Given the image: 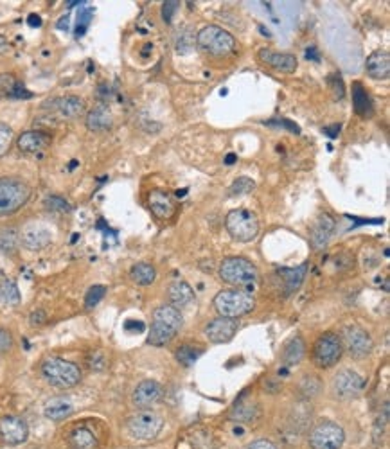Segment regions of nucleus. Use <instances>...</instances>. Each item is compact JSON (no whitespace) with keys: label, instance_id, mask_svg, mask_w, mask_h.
Returning <instances> with one entry per match:
<instances>
[{"label":"nucleus","instance_id":"f257e3e1","mask_svg":"<svg viewBox=\"0 0 390 449\" xmlns=\"http://www.w3.org/2000/svg\"><path fill=\"white\" fill-rule=\"evenodd\" d=\"M214 307L220 317L239 318L255 307V298L246 289H225L214 297Z\"/></svg>","mask_w":390,"mask_h":449},{"label":"nucleus","instance_id":"f03ea898","mask_svg":"<svg viewBox=\"0 0 390 449\" xmlns=\"http://www.w3.org/2000/svg\"><path fill=\"white\" fill-rule=\"evenodd\" d=\"M42 376L56 388H70L81 381L80 367L61 358H47L42 363Z\"/></svg>","mask_w":390,"mask_h":449},{"label":"nucleus","instance_id":"7ed1b4c3","mask_svg":"<svg viewBox=\"0 0 390 449\" xmlns=\"http://www.w3.org/2000/svg\"><path fill=\"white\" fill-rule=\"evenodd\" d=\"M196 43L202 51L212 56H227L236 49V40L220 26H205L196 34Z\"/></svg>","mask_w":390,"mask_h":449},{"label":"nucleus","instance_id":"20e7f679","mask_svg":"<svg viewBox=\"0 0 390 449\" xmlns=\"http://www.w3.org/2000/svg\"><path fill=\"white\" fill-rule=\"evenodd\" d=\"M227 232L234 241L250 243L257 238L259 234V221L255 214L245 208H234L227 214L225 218Z\"/></svg>","mask_w":390,"mask_h":449},{"label":"nucleus","instance_id":"39448f33","mask_svg":"<svg viewBox=\"0 0 390 449\" xmlns=\"http://www.w3.org/2000/svg\"><path fill=\"white\" fill-rule=\"evenodd\" d=\"M220 279L232 286H250L257 282L259 271L248 259L229 257L221 263Z\"/></svg>","mask_w":390,"mask_h":449},{"label":"nucleus","instance_id":"423d86ee","mask_svg":"<svg viewBox=\"0 0 390 449\" xmlns=\"http://www.w3.org/2000/svg\"><path fill=\"white\" fill-rule=\"evenodd\" d=\"M31 198V187L18 178H0V216L13 214Z\"/></svg>","mask_w":390,"mask_h":449},{"label":"nucleus","instance_id":"0eeeda50","mask_svg":"<svg viewBox=\"0 0 390 449\" xmlns=\"http://www.w3.org/2000/svg\"><path fill=\"white\" fill-rule=\"evenodd\" d=\"M342 354H344V345L335 333H326L315 342L313 361L320 369H331L333 365L338 363Z\"/></svg>","mask_w":390,"mask_h":449},{"label":"nucleus","instance_id":"6e6552de","mask_svg":"<svg viewBox=\"0 0 390 449\" xmlns=\"http://www.w3.org/2000/svg\"><path fill=\"white\" fill-rule=\"evenodd\" d=\"M162 426H164L162 417L151 410H140L139 413L130 417L126 423L128 433H130L133 439H139V441L155 439V436L160 433Z\"/></svg>","mask_w":390,"mask_h":449},{"label":"nucleus","instance_id":"1a4fd4ad","mask_svg":"<svg viewBox=\"0 0 390 449\" xmlns=\"http://www.w3.org/2000/svg\"><path fill=\"white\" fill-rule=\"evenodd\" d=\"M345 432L333 420L318 423L310 433V446L313 449H340L344 446Z\"/></svg>","mask_w":390,"mask_h":449},{"label":"nucleus","instance_id":"9d476101","mask_svg":"<svg viewBox=\"0 0 390 449\" xmlns=\"http://www.w3.org/2000/svg\"><path fill=\"white\" fill-rule=\"evenodd\" d=\"M340 340H342L344 349H347V352L354 360H363V358H367L373 352V338H370V335L363 327L357 326V324L345 327L344 336Z\"/></svg>","mask_w":390,"mask_h":449},{"label":"nucleus","instance_id":"9b49d317","mask_svg":"<svg viewBox=\"0 0 390 449\" xmlns=\"http://www.w3.org/2000/svg\"><path fill=\"white\" fill-rule=\"evenodd\" d=\"M331 390L335 397L338 399H354L360 395V392L363 390V379L358 372L351 369H342L335 377H333V383H331Z\"/></svg>","mask_w":390,"mask_h":449},{"label":"nucleus","instance_id":"f8f14e48","mask_svg":"<svg viewBox=\"0 0 390 449\" xmlns=\"http://www.w3.org/2000/svg\"><path fill=\"white\" fill-rule=\"evenodd\" d=\"M239 324L236 318L220 317L205 326V336L211 344H227L238 333Z\"/></svg>","mask_w":390,"mask_h":449},{"label":"nucleus","instance_id":"ddd939ff","mask_svg":"<svg viewBox=\"0 0 390 449\" xmlns=\"http://www.w3.org/2000/svg\"><path fill=\"white\" fill-rule=\"evenodd\" d=\"M259 61L271 67L277 73L293 74L297 70V58L288 52H273L270 49H261L257 54Z\"/></svg>","mask_w":390,"mask_h":449},{"label":"nucleus","instance_id":"4468645a","mask_svg":"<svg viewBox=\"0 0 390 449\" xmlns=\"http://www.w3.org/2000/svg\"><path fill=\"white\" fill-rule=\"evenodd\" d=\"M27 435H29L27 424L22 419H18V417L9 416L0 419V436L8 444H24L27 441Z\"/></svg>","mask_w":390,"mask_h":449},{"label":"nucleus","instance_id":"2eb2a0df","mask_svg":"<svg viewBox=\"0 0 390 449\" xmlns=\"http://www.w3.org/2000/svg\"><path fill=\"white\" fill-rule=\"evenodd\" d=\"M162 397V386L153 379H146V381L139 383L133 392V404L140 410H148L155 403H158Z\"/></svg>","mask_w":390,"mask_h":449},{"label":"nucleus","instance_id":"dca6fc26","mask_svg":"<svg viewBox=\"0 0 390 449\" xmlns=\"http://www.w3.org/2000/svg\"><path fill=\"white\" fill-rule=\"evenodd\" d=\"M335 220L329 216V214H320L317 220V223L313 224V229H311L310 234V243L313 246V250H322L324 246L329 243L331 236L335 232Z\"/></svg>","mask_w":390,"mask_h":449},{"label":"nucleus","instance_id":"f3484780","mask_svg":"<svg viewBox=\"0 0 390 449\" xmlns=\"http://www.w3.org/2000/svg\"><path fill=\"white\" fill-rule=\"evenodd\" d=\"M51 230L42 227V224H29V227H26V230L22 232L20 243L27 250L36 252L45 248V246L51 243Z\"/></svg>","mask_w":390,"mask_h":449},{"label":"nucleus","instance_id":"a211bd4d","mask_svg":"<svg viewBox=\"0 0 390 449\" xmlns=\"http://www.w3.org/2000/svg\"><path fill=\"white\" fill-rule=\"evenodd\" d=\"M148 204L151 212L158 220H171L174 216V201L171 198L170 192L162 191V189H155L149 192Z\"/></svg>","mask_w":390,"mask_h":449},{"label":"nucleus","instance_id":"6ab92c4d","mask_svg":"<svg viewBox=\"0 0 390 449\" xmlns=\"http://www.w3.org/2000/svg\"><path fill=\"white\" fill-rule=\"evenodd\" d=\"M365 70L370 79H389L390 54L389 51H374L365 61Z\"/></svg>","mask_w":390,"mask_h":449},{"label":"nucleus","instance_id":"aec40b11","mask_svg":"<svg viewBox=\"0 0 390 449\" xmlns=\"http://www.w3.org/2000/svg\"><path fill=\"white\" fill-rule=\"evenodd\" d=\"M167 298H170L171 305L174 310H183V307H189L195 300V291L187 282L183 280H174L173 284L167 288Z\"/></svg>","mask_w":390,"mask_h":449},{"label":"nucleus","instance_id":"412c9836","mask_svg":"<svg viewBox=\"0 0 390 449\" xmlns=\"http://www.w3.org/2000/svg\"><path fill=\"white\" fill-rule=\"evenodd\" d=\"M51 144V137L43 132H26L22 133L17 140V146L20 151L29 153V155H36V153L43 151Z\"/></svg>","mask_w":390,"mask_h":449},{"label":"nucleus","instance_id":"4be33fe9","mask_svg":"<svg viewBox=\"0 0 390 449\" xmlns=\"http://www.w3.org/2000/svg\"><path fill=\"white\" fill-rule=\"evenodd\" d=\"M112 124H114V117L105 105L96 106L87 115V128L90 132H106V130H110Z\"/></svg>","mask_w":390,"mask_h":449},{"label":"nucleus","instance_id":"5701e85b","mask_svg":"<svg viewBox=\"0 0 390 449\" xmlns=\"http://www.w3.org/2000/svg\"><path fill=\"white\" fill-rule=\"evenodd\" d=\"M306 354V344L304 340L301 338V336H293V338H290L288 342L285 344V349H283V358H280V361H283V365L285 367H295V365H299L302 361V358H304Z\"/></svg>","mask_w":390,"mask_h":449},{"label":"nucleus","instance_id":"b1692460","mask_svg":"<svg viewBox=\"0 0 390 449\" xmlns=\"http://www.w3.org/2000/svg\"><path fill=\"white\" fill-rule=\"evenodd\" d=\"M54 108L58 114L63 115L65 119H77L85 114V102L77 96H65V98L56 99Z\"/></svg>","mask_w":390,"mask_h":449},{"label":"nucleus","instance_id":"393cba45","mask_svg":"<svg viewBox=\"0 0 390 449\" xmlns=\"http://www.w3.org/2000/svg\"><path fill=\"white\" fill-rule=\"evenodd\" d=\"M352 106H354V112H357L360 117H363V119L373 117V99H370V96L367 93V90H363L361 83H354V85H352Z\"/></svg>","mask_w":390,"mask_h":449},{"label":"nucleus","instance_id":"a878e982","mask_svg":"<svg viewBox=\"0 0 390 449\" xmlns=\"http://www.w3.org/2000/svg\"><path fill=\"white\" fill-rule=\"evenodd\" d=\"M45 417L51 420H63L73 416L74 406L67 397H52L45 404Z\"/></svg>","mask_w":390,"mask_h":449},{"label":"nucleus","instance_id":"bb28decb","mask_svg":"<svg viewBox=\"0 0 390 449\" xmlns=\"http://www.w3.org/2000/svg\"><path fill=\"white\" fill-rule=\"evenodd\" d=\"M179 330H174L173 327L165 326V324L158 322V320H153L151 329H149L148 335V344L155 345V347H164L171 342V340L177 336Z\"/></svg>","mask_w":390,"mask_h":449},{"label":"nucleus","instance_id":"cd10ccee","mask_svg":"<svg viewBox=\"0 0 390 449\" xmlns=\"http://www.w3.org/2000/svg\"><path fill=\"white\" fill-rule=\"evenodd\" d=\"M153 320H158V322L165 324V326L173 327L174 330L182 329L183 318L182 313L179 310H174L173 305H160L157 310L153 311Z\"/></svg>","mask_w":390,"mask_h":449},{"label":"nucleus","instance_id":"c85d7f7f","mask_svg":"<svg viewBox=\"0 0 390 449\" xmlns=\"http://www.w3.org/2000/svg\"><path fill=\"white\" fill-rule=\"evenodd\" d=\"M68 444L73 449H98V439L90 432L89 428H76L70 436H68Z\"/></svg>","mask_w":390,"mask_h":449},{"label":"nucleus","instance_id":"c756f323","mask_svg":"<svg viewBox=\"0 0 390 449\" xmlns=\"http://www.w3.org/2000/svg\"><path fill=\"white\" fill-rule=\"evenodd\" d=\"M306 270H308V264H302V266L293 268V270H280L283 280L286 282V295H292V293H295L301 288L302 280L306 277Z\"/></svg>","mask_w":390,"mask_h":449},{"label":"nucleus","instance_id":"7c9ffc66","mask_svg":"<svg viewBox=\"0 0 390 449\" xmlns=\"http://www.w3.org/2000/svg\"><path fill=\"white\" fill-rule=\"evenodd\" d=\"M130 277H132L133 282H137L139 286H149L157 279V271H155V268H153L151 264L139 263L132 268Z\"/></svg>","mask_w":390,"mask_h":449},{"label":"nucleus","instance_id":"2f4dec72","mask_svg":"<svg viewBox=\"0 0 390 449\" xmlns=\"http://www.w3.org/2000/svg\"><path fill=\"white\" fill-rule=\"evenodd\" d=\"M0 300L8 305L20 304V291H18V286L15 284L13 280L6 279L0 282Z\"/></svg>","mask_w":390,"mask_h":449},{"label":"nucleus","instance_id":"473e14b6","mask_svg":"<svg viewBox=\"0 0 390 449\" xmlns=\"http://www.w3.org/2000/svg\"><path fill=\"white\" fill-rule=\"evenodd\" d=\"M18 243H20V238H18V232L15 229H4L0 230V250L6 252V254H13L17 250Z\"/></svg>","mask_w":390,"mask_h":449},{"label":"nucleus","instance_id":"72a5a7b5","mask_svg":"<svg viewBox=\"0 0 390 449\" xmlns=\"http://www.w3.org/2000/svg\"><path fill=\"white\" fill-rule=\"evenodd\" d=\"M255 189V182L248 176H239L232 185L229 187V196L234 198V196H245L248 192H252Z\"/></svg>","mask_w":390,"mask_h":449},{"label":"nucleus","instance_id":"f704fd0d","mask_svg":"<svg viewBox=\"0 0 390 449\" xmlns=\"http://www.w3.org/2000/svg\"><path fill=\"white\" fill-rule=\"evenodd\" d=\"M202 354V349L200 347H191V345H182V347H179V351H177V360L180 361L182 365H186V367H189V365L195 363L196 360H198V356Z\"/></svg>","mask_w":390,"mask_h":449},{"label":"nucleus","instance_id":"c9c22d12","mask_svg":"<svg viewBox=\"0 0 390 449\" xmlns=\"http://www.w3.org/2000/svg\"><path fill=\"white\" fill-rule=\"evenodd\" d=\"M105 295H106L105 286H92V288L87 291V297H85L87 310H92V307H96V305L103 300V297H105Z\"/></svg>","mask_w":390,"mask_h":449},{"label":"nucleus","instance_id":"e433bc0d","mask_svg":"<svg viewBox=\"0 0 390 449\" xmlns=\"http://www.w3.org/2000/svg\"><path fill=\"white\" fill-rule=\"evenodd\" d=\"M254 404H241L236 403V408H234V417L239 420V423H246V420L254 419Z\"/></svg>","mask_w":390,"mask_h":449},{"label":"nucleus","instance_id":"4c0bfd02","mask_svg":"<svg viewBox=\"0 0 390 449\" xmlns=\"http://www.w3.org/2000/svg\"><path fill=\"white\" fill-rule=\"evenodd\" d=\"M43 204H45V207L49 208V211H54V212H68L70 211V205H68V201H65V199L60 198V196H47Z\"/></svg>","mask_w":390,"mask_h":449},{"label":"nucleus","instance_id":"58836bf2","mask_svg":"<svg viewBox=\"0 0 390 449\" xmlns=\"http://www.w3.org/2000/svg\"><path fill=\"white\" fill-rule=\"evenodd\" d=\"M13 140V130L8 124L0 123V155H4Z\"/></svg>","mask_w":390,"mask_h":449},{"label":"nucleus","instance_id":"ea45409f","mask_svg":"<svg viewBox=\"0 0 390 449\" xmlns=\"http://www.w3.org/2000/svg\"><path fill=\"white\" fill-rule=\"evenodd\" d=\"M15 86H17V79L11 74H0V96L11 98Z\"/></svg>","mask_w":390,"mask_h":449},{"label":"nucleus","instance_id":"a19ab883","mask_svg":"<svg viewBox=\"0 0 390 449\" xmlns=\"http://www.w3.org/2000/svg\"><path fill=\"white\" fill-rule=\"evenodd\" d=\"M13 347V336L8 329H0V354H6V352L11 351Z\"/></svg>","mask_w":390,"mask_h":449},{"label":"nucleus","instance_id":"79ce46f5","mask_svg":"<svg viewBox=\"0 0 390 449\" xmlns=\"http://www.w3.org/2000/svg\"><path fill=\"white\" fill-rule=\"evenodd\" d=\"M180 2H174V0H170V2H164L162 6V18H164L165 24H170L173 20V15L177 13V9H179Z\"/></svg>","mask_w":390,"mask_h":449},{"label":"nucleus","instance_id":"37998d69","mask_svg":"<svg viewBox=\"0 0 390 449\" xmlns=\"http://www.w3.org/2000/svg\"><path fill=\"white\" fill-rule=\"evenodd\" d=\"M90 9H83L80 15H77V26H76V34L77 36H81V34L85 33V29L89 27L90 24Z\"/></svg>","mask_w":390,"mask_h":449},{"label":"nucleus","instance_id":"c03bdc74","mask_svg":"<svg viewBox=\"0 0 390 449\" xmlns=\"http://www.w3.org/2000/svg\"><path fill=\"white\" fill-rule=\"evenodd\" d=\"M246 449H277V448L273 442L261 439V441H255V442H252V444H248V448Z\"/></svg>","mask_w":390,"mask_h":449},{"label":"nucleus","instance_id":"a18cd8bd","mask_svg":"<svg viewBox=\"0 0 390 449\" xmlns=\"http://www.w3.org/2000/svg\"><path fill=\"white\" fill-rule=\"evenodd\" d=\"M45 318L47 317L43 311H36V313L31 314V324H33V326H40V324L45 322Z\"/></svg>","mask_w":390,"mask_h":449},{"label":"nucleus","instance_id":"49530a36","mask_svg":"<svg viewBox=\"0 0 390 449\" xmlns=\"http://www.w3.org/2000/svg\"><path fill=\"white\" fill-rule=\"evenodd\" d=\"M126 330H132V329H135V330H144V324L142 322H126Z\"/></svg>","mask_w":390,"mask_h":449},{"label":"nucleus","instance_id":"de8ad7c7","mask_svg":"<svg viewBox=\"0 0 390 449\" xmlns=\"http://www.w3.org/2000/svg\"><path fill=\"white\" fill-rule=\"evenodd\" d=\"M27 22H29L31 27H40V26H42V20H40L38 15H31L29 20H27Z\"/></svg>","mask_w":390,"mask_h":449},{"label":"nucleus","instance_id":"09e8293b","mask_svg":"<svg viewBox=\"0 0 390 449\" xmlns=\"http://www.w3.org/2000/svg\"><path fill=\"white\" fill-rule=\"evenodd\" d=\"M58 27H60V29H65V31H67V29H68V17H63V18H61V20L58 22Z\"/></svg>","mask_w":390,"mask_h":449},{"label":"nucleus","instance_id":"8fccbe9b","mask_svg":"<svg viewBox=\"0 0 390 449\" xmlns=\"http://www.w3.org/2000/svg\"><path fill=\"white\" fill-rule=\"evenodd\" d=\"M6 49H8V40H6L4 36L0 34V52L6 51Z\"/></svg>","mask_w":390,"mask_h":449},{"label":"nucleus","instance_id":"3c124183","mask_svg":"<svg viewBox=\"0 0 390 449\" xmlns=\"http://www.w3.org/2000/svg\"><path fill=\"white\" fill-rule=\"evenodd\" d=\"M234 160H236V155H229L227 157V164H234Z\"/></svg>","mask_w":390,"mask_h":449}]
</instances>
